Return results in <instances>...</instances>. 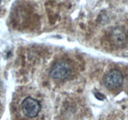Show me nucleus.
<instances>
[{
  "label": "nucleus",
  "mask_w": 128,
  "mask_h": 120,
  "mask_svg": "<svg viewBox=\"0 0 128 120\" xmlns=\"http://www.w3.org/2000/svg\"><path fill=\"white\" fill-rule=\"evenodd\" d=\"M72 74V67L65 60H58L51 68L49 75L53 79H66Z\"/></svg>",
  "instance_id": "f257e3e1"
},
{
  "label": "nucleus",
  "mask_w": 128,
  "mask_h": 120,
  "mask_svg": "<svg viewBox=\"0 0 128 120\" xmlns=\"http://www.w3.org/2000/svg\"><path fill=\"white\" fill-rule=\"evenodd\" d=\"M22 110L23 114L30 118L38 116L42 110V105L38 100L32 97H27L22 103Z\"/></svg>",
  "instance_id": "f03ea898"
},
{
  "label": "nucleus",
  "mask_w": 128,
  "mask_h": 120,
  "mask_svg": "<svg viewBox=\"0 0 128 120\" xmlns=\"http://www.w3.org/2000/svg\"><path fill=\"white\" fill-rule=\"evenodd\" d=\"M124 82V77L121 71L118 69H112L104 78V83L108 89H116L121 86Z\"/></svg>",
  "instance_id": "7ed1b4c3"
},
{
  "label": "nucleus",
  "mask_w": 128,
  "mask_h": 120,
  "mask_svg": "<svg viewBox=\"0 0 128 120\" xmlns=\"http://www.w3.org/2000/svg\"><path fill=\"white\" fill-rule=\"evenodd\" d=\"M110 36L114 43L120 45L124 43L126 40V35L122 29L119 28H116L112 30Z\"/></svg>",
  "instance_id": "20e7f679"
},
{
  "label": "nucleus",
  "mask_w": 128,
  "mask_h": 120,
  "mask_svg": "<svg viewBox=\"0 0 128 120\" xmlns=\"http://www.w3.org/2000/svg\"><path fill=\"white\" fill-rule=\"evenodd\" d=\"M2 0H0V4H1V3H2Z\"/></svg>",
  "instance_id": "39448f33"
}]
</instances>
